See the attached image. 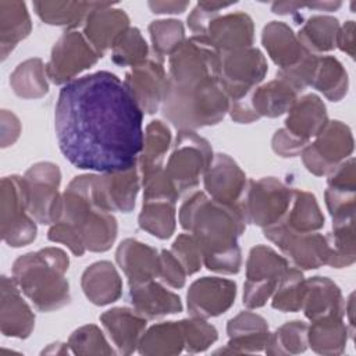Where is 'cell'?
<instances>
[{"mask_svg": "<svg viewBox=\"0 0 356 356\" xmlns=\"http://www.w3.org/2000/svg\"><path fill=\"white\" fill-rule=\"evenodd\" d=\"M324 197L332 220L355 216L356 191H343L327 186Z\"/></svg>", "mask_w": 356, "mask_h": 356, "instance_id": "db71d44e", "label": "cell"}, {"mask_svg": "<svg viewBox=\"0 0 356 356\" xmlns=\"http://www.w3.org/2000/svg\"><path fill=\"white\" fill-rule=\"evenodd\" d=\"M99 58L83 33L65 32L51 49L50 60L46 64V75L53 83L65 85L82 71L93 67Z\"/></svg>", "mask_w": 356, "mask_h": 356, "instance_id": "9a60e30c", "label": "cell"}, {"mask_svg": "<svg viewBox=\"0 0 356 356\" xmlns=\"http://www.w3.org/2000/svg\"><path fill=\"white\" fill-rule=\"evenodd\" d=\"M306 280L300 270L288 268L280 278L273 293L271 306L284 313H295L302 309Z\"/></svg>", "mask_w": 356, "mask_h": 356, "instance_id": "f6af8a7d", "label": "cell"}, {"mask_svg": "<svg viewBox=\"0 0 356 356\" xmlns=\"http://www.w3.org/2000/svg\"><path fill=\"white\" fill-rule=\"evenodd\" d=\"M228 343L217 353H254L266 349L271 332L264 317L253 312H241L227 324Z\"/></svg>", "mask_w": 356, "mask_h": 356, "instance_id": "7402d4cb", "label": "cell"}, {"mask_svg": "<svg viewBox=\"0 0 356 356\" xmlns=\"http://www.w3.org/2000/svg\"><path fill=\"white\" fill-rule=\"evenodd\" d=\"M68 343H60V342H57V343H51V345H49L44 350H43V353H56V355H67L68 353Z\"/></svg>", "mask_w": 356, "mask_h": 356, "instance_id": "6125c7cd", "label": "cell"}, {"mask_svg": "<svg viewBox=\"0 0 356 356\" xmlns=\"http://www.w3.org/2000/svg\"><path fill=\"white\" fill-rule=\"evenodd\" d=\"M339 31V22L330 15H313L310 17L298 32L300 44L313 54L331 51L337 47V35Z\"/></svg>", "mask_w": 356, "mask_h": 356, "instance_id": "74e56055", "label": "cell"}, {"mask_svg": "<svg viewBox=\"0 0 356 356\" xmlns=\"http://www.w3.org/2000/svg\"><path fill=\"white\" fill-rule=\"evenodd\" d=\"M303 142L298 140L292 135L288 134L285 128H281L275 131L273 139H271V147L275 154L281 157H295L302 153V150L306 147Z\"/></svg>", "mask_w": 356, "mask_h": 356, "instance_id": "6f0895ef", "label": "cell"}, {"mask_svg": "<svg viewBox=\"0 0 356 356\" xmlns=\"http://www.w3.org/2000/svg\"><path fill=\"white\" fill-rule=\"evenodd\" d=\"M353 145L352 131L346 124L338 120L328 121L302 150V161L309 172L323 177L352 154Z\"/></svg>", "mask_w": 356, "mask_h": 356, "instance_id": "8fae6325", "label": "cell"}, {"mask_svg": "<svg viewBox=\"0 0 356 356\" xmlns=\"http://www.w3.org/2000/svg\"><path fill=\"white\" fill-rule=\"evenodd\" d=\"M129 302L132 307L147 320L179 313L182 310L181 298L154 280L131 285Z\"/></svg>", "mask_w": 356, "mask_h": 356, "instance_id": "83f0119b", "label": "cell"}, {"mask_svg": "<svg viewBox=\"0 0 356 356\" xmlns=\"http://www.w3.org/2000/svg\"><path fill=\"white\" fill-rule=\"evenodd\" d=\"M298 96L299 92L293 86L277 76L275 79L254 88L246 97L259 118H275L288 113L298 100Z\"/></svg>", "mask_w": 356, "mask_h": 356, "instance_id": "4dcf8cb0", "label": "cell"}, {"mask_svg": "<svg viewBox=\"0 0 356 356\" xmlns=\"http://www.w3.org/2000/svg\"><path fill=\"white\" fill-rule=\"evenodd\" d=\"M175 203L168 199H147L138 217L139 227L159 239H168L177 225Z\"/></svg>", "mask_w": 356, "mask_h": 356, "instance_id": "f35d334b", "label": "cell"}, {"mask_svg": "<svg viewBox=\"0 0 356 356\" xmlns=\"http://www.w3.org/2000/svg\"><path fill=\"white\" fill-rule=\"evenodd\" d=\"M293 189L274 177L248 181L239 202L246 222L261 228L280 222L291 204Z\"/></svg>", "mask_w": 356, "mask_h": 356, "instance_id": "52a82bcc", "label": "cell"}, {"mask_svg": "<svg viewBox=\"0 0 356 356\" xmlns=\"http://www.w3.org/2000/svg\"><path fill=\"white\" fill-rule=\"evenodd\" d=\"M307 349V324L300 320H292L275 330L270 335L266 346L267 355H298Z\"/></svg>", "mask_w": 356, "mask_h": 356, "instance_id": "7bdbcfd3", "label": "cell"}, {"mask_svg": "<svg viewBox=\"0 0 356 356\" xmlns=\"http://www.w3.org/2000/svg\"><path fill=\"white\" fill-rule=\"evenodd\" d=\"M232 3H216V1H199L188 17V26L195 36H203L210 21L220 15V10L231 7Z\"/></svg>", "mask_w": 356, "mask_h": 356, "instance_id": "f5cc1de1", "label": "cell"}, {"mask_svg": "<svg viewBox=\"0 0 356 356\" xmlns=\"http://www.w3.org/2000/svg\"><path fill=\"white\" fill-rule=\"evenodd\" d=\"M185 349L184 331L179 321H164L147 328L138 345L140 355L170 356Z\"/></svg>", "mask_w": 356, "mask_h": 356, "instance_id": "836d02e7", "label": "cell"}, {"mask_svg": "<svg viewBox=\"0 0 356 356\" xmlns=\"http://www.w3.org/2000/svg\"><path fill=\"white\" fill-rule=\"evenodd\" d=\"M85 296L96 306H106L122 295V280L113 263L107 260L90 264L81 277Z\"/></svg>", "mask_w": 356, "mask_h": 356, "instance_id": "f1b7e54d", "label": "cell"}, {"mask_svg": "<svg viewBox=\"0 0 356 356\" xmlns=\"http://www.w3.org/2000/svg\"><path fill=\"white\" fill-rule=\"evenodd\" d=\"M153 53L161 58L171 56L185 42V29L178 19H157L149 25Z\"/></svg>", "mask_w": 356, "mask_h": 356, "instance_id": "bcb514c9", "label": "cell"}, {"mask_svg": "<svg viewBox=\"0 0 356 356\" xmlns=\"http://www.w3.org/2000/svg\"><path fill=\"white\" fill-rule=\"evenodd\" d=\"M56 222L70 227L86 250L106 252L115 242L118 225L99 197V174L75 177L61 193L60 214Z\"/></svg>", "mask_w": 356, "mask_h": 356, "instance_id": "3957f363", "label": "cell"}, {"mask_svg": "<svg viewBox=\"0 0 356 356\" xmlns=\"http://www.w3.org/2000/svg\"><path fill=\"white\" fill-rule=\"evenodd\" d=\"M268 71L267 60L256 47L220 53V83L231 102L257 88Z\"/></svg>", "mask_w": 356, "mask_h": 356, "instance_id": "30bf717a", "label": "cell"}, {"mask_svg": "<svg viewBox=\"0 0 356 356\" xmlns=\"http://www.w3.org/2000/svg\"><path fill=\"white\" fill-rule=\"evenodd\" d=\"M147 4L154 14H181L189 6L188 1H149Z\"/></svg>", "mask_w": 356, "mask_h": 356, "instance_id": "94428289", "label": "cell"}, {"mask_svg": "<svg viewBox=\"0 0 356 356\" xmlns=\"http://www.w3.org/2000/svg\"><path fill=\"white\" fill-rule=\"evenodd\" d=\"M179 224L196 239L207 270L236 274L242 253L238 245L246 220L238 204H224L204 192H193L179 209Z\"/></svg>", "mask_w": 356, "mask_h": 356, "instance_id": "7a4b0ae2", "label": "cell"}, {"mask_svg": "<svg viewBox=\"0 0 356 356\" xmlns=\"http://www.w3.org/2000/svg\"><path fill=\"white\" fill-rule=\"evenodd\" d=\"M335 44L349 57H355V21H346L342 26H339Z\"/></svg>", "mask_w": 356, "mask_h": 356, "instance_id": "91938a15", "label": "cell"}, {"mask_svg": "<svg viewBox=\"0 0 356 356\" xmlns=\"http://www.w3.org/2000/svg\"><path fill=\"white\" fill-rule=\"evenodd\" d=\"M129 28V17L111 3L96 1L83 22V36L102 58L113 47L115 39Z\"/></svg>", "mask_w": 356, "mask_h": 356, "instance_id": "d6986e66", "label": "cell"}, {"mask_svg": "<svg viewBox=\"0 0 356 356\" xmlns=\"http://www.w3.org/2000/svg\"><path fill=\"white\" fill-rule=\"evenodd\" d=\"M220 76V53L204 38L192 36L175 50L168 60L167 81L186 83L191 81Z\"/></svg>", "mask_w": 356, "mask_h": 356, "instance_id": "5bb4252c", "label": "cell"}, {"mask_svg": "<svg viewBox=\"0 0 356 356\" xmlns=\"http://www.w3.org/2000/svg\"><path fill=\"white\" fill-rule=\"evenodd\" d=\"M32 29V22L24 1H0V53L6 60L8 53L25 39Z\"/></svg>", "mask_w": 356, "mask_h": 356, "instance_id": "1f68e13d", "label": "cell"}, {"mask_svg": "<svg viewBox=\"0 0 356 356\" xmlns=\"http://www.w3.org/2000/svg\"><path fill=\"white\" fill-rule=\"evenodd\" d=\"M184 331L185 339V350L189 353H199L204 352L206 349L213 345L217 338L218 332L216 327L206 321V318L192 317L179 321Z\"/></svg>", "mask_w": 356, "mask_h": 356, "instance_id": "c3c4849f", "label": "cell"}, {"mask_svg": "<svg viewBox=\"0 0 356 356\" xmlns=\"http://www.w3.org/2000/svg\"><path fill=\"white\" fill-rule=\"evenodd\" d=\"M146 321L147 318L129 307H114L100 316V323L121 355H131L138 349Z\"/></svg>", "mask_w": 356, "mask_h": 356, "instance_id": "d4e9b609", "label": "cell"}, {"mask_svg": "<svg viewBox=\"0 0 356 356\" xmlns=\"http://www.w3.org/2000/svg\"><path fill=\"white\" fill-rule=\"evenodd\" d=\"M13 278L1 277L0 284V330L6 337L25 339L35 327V314L19 293Z\"/></svg>", "mask_w": 356, "mask_h": 356, "instance_id": "44dd1931", "label": "cell"}, {"mask_svg": "<svg viewBox=\"0 0 356 356\" xmlns=\"http://www.w3.org/2000/svg\"><path fill=\"white\" fill-rule=\"evenodd\" d=\"M143 113L124 81L97 71L65 83L54 108L57 142L81 170L102 172L138 164L143 146Z\"/></svg>", "mask_w": 356, "mask_h": 356, "instance_id": "6da1fadb", "label": "cell"}, {"mask_svg": "<svg viewBox=\"0 0 356 356\" xmlns=\"http://www.w3.org/2000/svg\"><path fill=\"white\" fill-rule=\"evenodd\" d=\"M159 278L163 284L171 288H182L185 285L186 273L178 259L171 253V250L160 252V273Z\"/></svg>", "mask_w": 356, "mask_h": 356, "instance_id": "11a10c76", "label": "cell"}, {"mask_svg": "<svg viewBox=\"0 0 356 356\" xmlns=\"http://www.w3.org/2000/svg\"><path fill=\"white\" fill-rule=\"evenodd\" d=\"M348 327L341 316H328L307 325V345L320 355H341L348 341Z\"/></svg>", "mask_w": 356, "mask_h": 356, "instance_id": "d6a6232c", "label": "cell"}, {"mask_svg": "<svg viewBox=\"0 0 356 356\" xmlns=\"http://www.w3.org/2000/svg\"><path fill=\"white\" fill-rule=\"evenodd\" d=\"M68 348L74 355H114L115 350L108 345L100 328L86 324L76 328L68 338Z\"/></svg>", "mask_w": 356, "mask_h": 356, "instance_id": "7dc6e473", "label": "cell"}, {"mask_svg": "<svg viewBox=\"0 0 356 356\" xmlns=\"http://www.w3.org/2000/svg\"><path fill=\"white\" fill-rule=\"evenodd\" d=\"M281 222L296 232H316L324 227V216L313 193L296 189Z\"/></svg>", "mask_w": 356, "mask_h": 356, "instance_id": "d590c367", "label": "cell"}, {"mask_svg": "<svg viewBox=\"0 0 356 356\" xmlns=\"http://www.w3.org/2000/svg\"><path fill=\"white\" fill-rule=\"evenodd\" d=\"M254 26L246 13H229L214 17L202 36L217 53L252 47Z\"/></svg>", "mask_w": 356, "mask_h": 356, "instance_id": "ffe728a7", "label": "cell"}, {"mask_svg": "<svg viewBox=\"0 0 356 356\" xmlns=\"http://www.w3.org/2000/svg\"><path fill=\"white\" fill-rule=\"evenodd\" d=\"M171 253L182 264L186 275L197 273L203 264V254L199 243L191 234H181L171 246Z\"/></svg>", "mask_w": 356, "mask_h": 356, "instance_id": "681fc988", "label": "cell"}, {"mask_svg": "<svg viewBox=\"0 0 356 356\" xmlns=\"http://www.w3.org/2000/svg\"><path fill=\"white\" fill-rule=\"evenodd\" d=\"M229 104L231 100L224 92L218 76L186 83L167 81L161 111L178 131H195L222 121L229 111Z\"/></svg>", "mask_w": 356, "mask_h": 356, "instance_id": "5b68a950", "label": "cell"}, {"mask_svg": "<svg viewBox=\"0 0 356 356\" xmlns=\"http://www.w3.org/2000/svg\"><path fill=\"white\" fill-rule=\"evenodd\" d=\"M68 266L67 253L50 246L19 256L13 264V280L39 312H53L70 303Z\"/></svg>", "mask_w": 356, "mask_h": 356, "instance_id": "277c9868", "label": "cell"}, {"mask_svg": "<svg viewBox=\"0 0 356 356\" xmlns=\"http://www.w3.org/2000/svg\"><path fill=\"white\" fill-rule=\"evenodd\" d=\"M149 58V46L138 28H127L111 47V60L121 67H138Z\"/></svg>", "mask_w": 356, "mask_h": 356, "instance_id": "ee69618b", "label": "cell"}, {"mask_svg": "<svg viewBox=\"0 0 356 356\" xmlns=\"http://www.w3.org/2000/svg\"><path fill=\"white\" fill-rule=\"evenodd\" d=\"M115 260L128 278L129 286L159 278L160 253L136 239L122 241L115 252Z\"/></svg>", "mask_w": 356, "mask_h": 356, "instance_id": "cb8c5ba5", "label": "cell"}, {"mask_svg": "<svg viewBox=\"0 0 356 356\" xmlns=\"http://www.w3.org/2000/svg\"><path fill=\"white\" fill-rule=\"evenodd\" d=\"M143 186V200L147 199H168L172 202L178 200L179 192L175 185L171 182L164 168L153 171L150 174L142 175Z\"/></svg>", "mask_w": 356, "mask_h": 356, "instance_id": "816d5d0a", "label": "cell"}, {"mask_svg": "<svg viewBox=\"0 0 356 356\" xmlns=\"http://www.w3.org/2000/svg\"><path fill=\"white\" fill-rule=\"evenodd\" d=\"M96 3L83 1H35L36 15L49 25L76 28L85 22Z\"/></svg>", "mask_w": 356, "mask_h": 356, "instance_id": "ab89813d", "label": "cell"}, {"mask_svg": "<svg viewBox=\"0 0 356 356\" xmlns=\"http://www.w3.org/2000/svg\"><path fill=\"white\" fill-rule=\"evenodd\" d=\"M124 83L142 113L154 114L161 107L167 89L163 60L156 56L149 57L143 64L127 72Z\"/></svg>", "mask_w": 356, "mask_h": 356, "instance_id": "2e32d148", "label": "cell"}, {"mask_svg": "<svg viewBox=\"0 0 356 356\" xmlns=\"http://www.w3.org/2000/svg\"><path fill=\"white\" fill-rule=\"evenodd\" d=\"M312 88L321 92L328 100H342L349 88V78L342 63L332 56H318Z\"/></svg>", "mask_w": 356, "mask_h": 356, "instance_id": "8d00e7d4", "label": "cell"}, {"mask_svg": "<svg viewBox=\"0 0 356 356\" xmlns=\"http://www.w3.org/2000/svg\"><path fill=\"white\" fill-rule=\"evenodd\" d=\"M10 85L14 93L22 99L43 97L49 92L46 65L40 58L22 61L10 75Z\"/></svg>", "mask_w": 356, "mask_h": 356, "instance_id": "60d3db41", "label": "cell"}, {"mask_svg": "<svg viewBox=\"0 0 356 356\" xmlns=\"http://www.w3.org/2000/svg\"><path fill=\"white\" fill-rule=\"evenodd\" d=\"M170 146V128L160 120L150 121L143 132V146L138 159L140 177L163 168V161Z\"/></svg>", "mask_w": 356, "mask_h": 356, "instance_id": "e575fe53", "label": "cell"}, {"mask_svg": "<svg viewBox=\"0 0 356 356\" xmlns=\"http://www.w3.org/2000/svg\"><path fill=\"white\" fill-rule=\"evenodd\" d=\"M288 268V260L270 246L256 245L252 248L246 260L243 305L248 309L263 307Z\"/></svg>", "mask_w": 356, "mask_h": 356, "instance_id": "9c48e42d", "label": "cell"}, {"mask_svg": "<svg viewBox=\"0 0 356 356\" xmlns=\"http://www.w3.org/2000/svg\"><path fill=\"white\" fill-rule=\"evenodd\" d=\"M210 143L191 129H179L164 168L179 195L199 185L213 161Z\"/></svg>", "mask_w": 356, "mask_h": 356, "instance_id": "8992f818", "label": "cell"}, {"mask_svg": "<svg viewBox=\"0 0 356 356\" xmlns=\"http://www.w3.org/2000/svg\"><path fill=\"white\" fill-rule=\"evenodd\" d=\"M0 125H1V147H8L11 146L19 136L21 134V122L18 117L8 111V110H1L0 114Z\"/></svg>", "mask_w": 356, "mask_h": 356, "instance_id": "680465c9", "label": "cell"}, {"mask_svg": "<svg viewBox=\"0 0 356 356\" xmlns=\"http://www.w3.org/2000/svg\"><path fill=\"white\" fill-rule=\"evenodd\" d=\"M264 236L275 243L291 261L302 270H313L328 266L331 249L327 235L318 232H296L284 222L263 228Z\"/></svg>", "mask_w": 356, "mask_h": 356, "instance_id": "7c38bea8", "label": "cell"}, {"mask_svg": "<svg viewBox=\"0 0 356 356\" xmlns=\"http://www.w3.org/2000/svg\"><path fill=\"white\" fill-rule=\"evenodd\" d=\"M327 186L343 191H356L355 159H346L327 174Z\"/></svg>", "mask_w": 356, "mask_h": 356, "instance_id": "9f6ffc18", "label": "cell"}, {"mask_svg": "<svg viewBox=\"0 0 356 356\" xmlns=\"http://www.w3.org/2000/svg\"><path fill=\"white\" fill-rule=\"evenodd\" d=\"M0 227L3 241L13 248L25 246L36 238V224L28 211L24 177L10 175L1 179Z\"/></svg>", "mask_w": 356, "mask_h": 356, "instance_id": "ba28073f", "label": "cell"}, {"mask_svg": "<svg viewBox=\"0 0 356 356\" xmlns=\"http://www.w3.org/2000/svg\"><path fill=\"white\" fill-rule=\"evenodd\" d=\"M305 316L310 320H318L328 316H345V300L339 286L327 277H312L306 280V288L302 302Z\"/></svg>", "mask_w": 356, "mask_h": 356, "instance_id": "4316f807", "label": "cell"}, {"mask_svg": "<svg viewBox=\"0 0 356 356\" xmlns=\"http://www.w3.org/2000/svg\"><path fill=\"white\" fill-rule=\"evenodd\" d=\"M236 284L227 278L203 277L188 289L186 306L192 317L210 318L225 313L235 302Z\"/></svg>", "mask_w": 356, "mask_h": 356, "instance_id": "e0dca14e", "label": "cell"}, {"mask_svg": "<svg viewBox=\"0 0 356 356\" xmlns=\"http://www.w3.org/2000/svg\"><path fill=\"white\" fill-rule=\"evenodd\" d=\"M317 54L307 53L298 64L282 68L277 71V76L286 81L291 86H293L299 93L303 92L307 86H312L316 64H317Z\"/></svg>", "mask_w": 356, "mask_h": 356, "instance_id": "f907efd6", "label": "cell"}, {"mask_svg": "<svg viewBox=\"0 0 356 356\" xmlns=\"http://www.w3.org/2000/svg\"><path fill=\"white\" fill-rule=\"evenodd\" d=\"M328 122L327 108L324 102L314 93L299 97L288 111L285 129L298 140L309 145L312 138Z\"/></svg>", "mask_w": 356, "mask_h": 356, "instance_id": "484cf974", "label": "cell"}, {"mask_svg": "<svg viewBox=\"0 0 356 356\" xmlns=\"http://www.w3.org/2000/svg\"><path fill=\"white\" fill-rule=\"evenodd\" d=\"M139 174L138 164L128 170L99 174V196L107 211L129 213L134 210L140 186Z\"/></svg>", "mask_w": 356, "mask_h": 356, "instance_id": "603a6c76", "label": "cell"}, {"mask_svg": "<svg viewBox=\"0 0 356 356\" xmlns=\"http://www.w3.org/2000/svg\"><path fill=\"white\" fill-rule=\"evenodd\" d=\"M207 195L224 204H238L245 193L248 179L245 172L228 154H214L213 161L203 175Z\"/></svg>", "mask_w": 356, "mask_h": 356, "instance_id": "ac0fdd59", "label": "cell"}, {"mask_svg": "<svg viewBox=\"0 0 356 356\" xmlns=\"http://www.w3.org/2000/svg\"><path fill=\"white\" fill-rule=\"evenodd\" d=\"M327 239L331 249L328 266L342 268L355 263V216L334 218L332 231L327 235Z\"/></svg>", "mask_w": 356, "mask_h": 356, "instance_id": "b9f144b4", "label": "cell"}, {"mask_svg": "<svg viewBox=\"0 0 356 356\" xmlns=\"http://www.w3.org/2000/svg\"><path fill=\"white\" fill-rule=\"evenodd\" d=\"M261 43L270 58L280 67L278 70L298 64L309 53L291 26L281 21H271L263 28Z\"/></svg>", "mask_w": 356, "mask_h": 356, "instance_id": "f546056e", "label": "cell"}, {"mask_svg": "<svg viewBox=\"0 0 356 356\" xmlns=\"http://www.w3.org/2000/svg\"><path fill=\"white\" fill-rule=\"evenodd\" d=\"M28 193V211L39 224H54L60 214L61 171L57 164L40 161L24 175Z\"/></svg>", "mask_w": 356, "mask_h": 356, "instance_id": "4fadbf2b", "label": "cell"}]
</instances>
